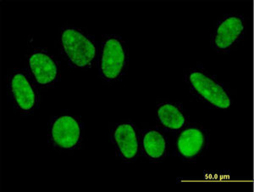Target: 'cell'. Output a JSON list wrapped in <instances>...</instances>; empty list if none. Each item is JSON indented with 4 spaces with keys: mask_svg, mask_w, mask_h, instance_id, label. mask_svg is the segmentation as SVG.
<instances>
[{
    "mask_svg": "<svg viewBox=\"0 0 254 192\" xmlns=\"http://www.w3.org/2000/svg\"><path fill=\"white\" fill-rule=\"evenodd\" d=\"M248 31V20L242 14L231 12L217 18L210 32L211 48L217 53L228 54L243 44Z\"/></svg>",
    "mask_w": 254,
    "mask_h": 192,
    "instance_id": "obj_6",
    "label": "cell"
},
{
    "mask_svg": "<svg viewBox=\"0 0 254 192\" xmlns=\"http://www.w3.org/2000/svg\"><path fill=\"white\" fill-rule=\"evenodd\" d=\"M129 44L122 36L103 34L98 44L97 60L99 79L105 85H112L127 76L129 70Z\"/></svg>",
    "mask_w": 254,
    "mask_h": 192,
    "instance_id": "obj_3",
    "label": "cell"
},
{
    "mask_svg": "<svg viewBox=\"0 0 254 192\" xmlns=\"http://www.w3.org/2000/svg\"><path fill=\"white\" fill-rule=\"evenodd\" d=\"M184 80L190 95L208 107L226 111L233 105L234 95L230 85L197 63L184 70Z\"/></svg>",
    "mask_w": 254,
    "mask_h": 192,
    "instance_id": "obj_1",
    "label": "cell"
},
{
    "mask_svg": "<svg viewBox=\"0 0 254 192\" xmlns=\"http://www.w3.org/2000/svg\"><path fill=\"white\" fill-rule=\"evenodd\" d=\"M170 148L167 134L159 126H147L140 129V155L150 163L165 160Z\"/></svg>",
    "mask_w": 254,
    "mask_h": 192,
    "instance_id": "obj_10",
    "label": "cell"
},
{
    "mask_svg": "<svg viewBox=\"0 0 254 192\" xmlns=\"http://www.w3.org/2000/svg\"><path fill=\"white\" fill-rule=\"evenodd\" d=\"M49 146L60 153L81 150L85 140V127L81 116L64 112L50 116L47 128Z\"/></svg>",
    "mask_w": 254,
    "mask_h": 192,
    "instance_id": "obj_4",
    "label": "cell"
},
{
    "mask_svg": "<svg viewBox=\"0 0 254 192\" xmlns=\"http://www.w3.org/2000/svg\"><path fill=\"white\" fill-rule=\"evenodd\" d=\"M116 157L124 163H134L140 157V128L130 120L111 122L109 131Z\"/></svg>",
    "mask_w": 254,
    "mask_h": 192,
    "instance_id": "obj_9",
    "label": "cell"
},
{
    "mask_svg": "<svg viewBox=\"0 0 254 192\" xmlns=\"http://www.w3.org/2000/svg\"><path fill=\"white\" fill-rule=\"evenodd\" d=\"M157 123L166 133L176 134L190 122V116L179 102L162 100L156 107Z\"/></svg>",
    "mask_w": 254,
    "mask_h": 192,
    "instance_id": "obj_11",
    "label": "cell"
},
{
    "mask_svg": "<svg viewBox=\"0 0 254 192\" xmlns=\"http://www.w3.org/2000/svg\"><path fill=\"white\" fill-rule=\"evenodd\" d=\"M24 65L40 90H52L61 81V62L46 48L31 46L25 55Z\"/></svg>",
    "mask_w": 254,
    "mask_h": 192,
    "instance_id": "obj_7",
    "label": "cell"
},
{
    "mask_svg": "<svg viewBox=\"0 0 254 192\" xmlns=\"http://www.w3.org/2000/svg\"><path fill=\"white\" fill-rule=\"evenodd\" d=\"M210 144V132L199 123L189 122L175 134L174 146L177 157L187 163H196L203 157Z\"/></svg>",
    "mask_w": 254,
    "mask_h": 192,
    "instance_id": "obj_8",
    "label": "cell"
},
{
    "mask_svg": "<svg viewBox=\"0 0 254 192\" xmlns=\"http://www.w3.org/2000/svg\"><path fill=\"white\" fill-rule=\"evenodd\" d=\"M59 52L71 68L89 70L97 64L98 44L88 30L64 24L58 32Z\"/></svg>",
    "mask_w": 254,
    "mask_h": 192,
    "instance_id": "obj_2",
    "label": "cell"
},
{
    "mask_svg": "<svg viewBox=\"0 0 254 192\" xmlns=\"http://www.w3.org/2000/svg\"><path fill=\"white\" fill-rule=\"evenodd\" d=\"M7 98L19 116L27 117L40 108V88L25 68H9L6 73Z\"/></svg>",
    "mask_w": 254,
    "mask_h": 192,
    "instance_id": "obj_5",
    "label": "cell"
}]
</instances>
